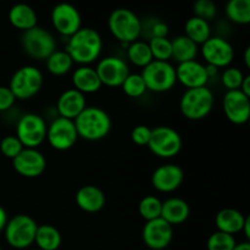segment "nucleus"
Returning a JSON list of instances; mask_svg holds the SVG:
<instances>
[{"mask_svg":"<svg viewBox=\"0 0 250 250\" xmlns=\"http://www.w3.org/2000/svg\"><path fill=\"white\" fill-rule=\"evenodd\" d=\"M78 138L89 142L104 139L111 131V119L104 109L99 106H87L75 120Z\"/></svg>","mask_w":250,"mask_h":250,"instance_id":"2","label":"nucleus"},{"mask_svg":"<svg viewBox=\"0 0 250 250\" xmlns=\"http://www.w3.org/2000/svg\"><path fill=\"white\" fill-rule=\"evenodd\" d=\"M244 62H246V66L247 67H250V48L246 49V51H244Z\"/></svg>","mask_w":250,"mask_h":250,"instance_id":"47","label":"nucleus"},{"mask_svg":"<svg viewBox=\"0 0 250 250\" xmlns=\"http://www.w3.org/2000/svg\"><path fill=\"white\" fill-rule=\"evenodd\" d=\"M34 243L38 250H58L62 243L60 231L51 225H38Z\"/></svg>","mask_w":250,"mask_h":250,"instance_id":"26","label":"nucleus"},{"mask_svg":"<svg viewBox=\"0 0 250 250\" xmlns=\"http://www.w3.org/2000/svg\"><path fill=\"white\" fill-rule=\"evenodd\" d=\"M182 137L175 128L158 126L151 129L148 148L154 155L161 159L175 158L182 150Z\"/></svg>","mask_w":250,"mask_h":250,"instance_id":"9","label":"nucleus"},{"mask_svg":"<svg viewBox=\"0 0 250 250\" xmlns=\"http://www.w3.org/2000/svg\"><path fill=\"white\" fill-rule=\"evenodd\" d=\"M172 45V59L178 63L195 60L198 55V45L188 37L177 36L171 41Z\"/></svg>","mask_w":250,"mask_h":250,"instance_id":"27","label":"nucleus"},{"mask_svg":"<svg viewBox=\"0 0 250 250\" xmlns=\"http://www.w3.org/2000/svg\"><path fill=\"white\" fill-rule=\"evenodd\" d=\"M153 59L156 61H170L172 59V45L171 39L166 38H150L148 42Z\"/></svg>","mask_w":250,"mask_h":250,"instance_id":"33","label":"nucleus"},{"mask_svg":"<svg viewBox=\"0 0 250 250\" xmlns=\"http://www.w3.org/2000/svg\"><path fill=\"white\" fill-rule=\"evenodd\" d=\"M189 214V205L181 198H168L165 202H163L160 217L172 227L175 225H181L187 221Z\"/></svg>","mask_w":250,"mask_h":250,"instance_id":"24","label":"nucleus"},{"mask_svg":"<svg viewBox=\"0 0 250 250\" xmlns=\"http://www.w3.org/2000/svg\"><path fill=\"white\" fill-rule=\"evenodd\" d=\"M37 250H38V249H37Z\"/></svg>","mask_w":250,"mask_h":250,"instance_id":"49","label":"nucleus"},{"mask_svg":"<svg viewBox=\"0 0 250 250\" xmlns=\"http://www.w3.org/2000/svg\"><path fill=\"white\" fill-rule=\"evenodd\" d=\"M151 128L146 125H138L131 132V139L134 144L139 146H146L150 141Z\"/></svg>","mask_w":250,"mask_h":250,"instance_id":"39","label":"nucleus"},{"mask_svg":"<svg viewBox=\"0 0 250 250\" xmlns=\"http://www.w3.org/2000/svg\"><path fill=\"white\" fill-rule=\"evenodd\" d=\"M99 80L106 87H121L124 81L129 75L126 61L119 56H105L100 59L95 67Z\"/></svg>","mask_w":250,"mask_h":250,"instance_id":"14","label":"nucleus"},{"mask_svg":"<svg viewBox=\"0 0 250 250\" xmlns=\"http://www.w3.org/2000/svg\"><path fill=\"white\" fill-rule=\"evenodd\" d=\"M176 70V78L187 89L205 87L209 77L205 71V65L197 60L178 63Z\"/></svg>","mask_w":250,"mask_h":250,"instance_id":"19","label":"nucleus"},{"mask_svg":"<svg viewBox=\"0 0 250 250\" xmlns=\"http://www.w3.org/2000/svg\"><path fill=\"white\" fill-rule=\"evenodd\" d=\"M241 233H244L247 241L249 242V239H250V217L249 216H247V220H246V222H244L243 229H242Z\"/></svg>","mask_w":250,"mask_h":250,"instance_id":"44","label":"nucleus"},{"mask_svg":"<svg viewBox=\"0 0 250 250\" xmlns=\"http://www.w3.org/2000/svg\"><path fill=\"white\" fill-rule=\"evenodd\" d=\"M12 166L22 177L36 178L45 171L46 159L38 149L24 148L12 160Z\"/></svg>","mask_w":250,"mask_h":250,"instance_id":"16","label":"nucleus"},{"mask_svg":"<svg viewBox=\"0 0 250 250\" xmlns=\"http://www.w3.org/2000/svg\"><path fill=\"white\" fill-rule=\"evenodd\" d=\"M161 207H163V202L158 197L146 195L139 202L138 212L142 219L146 220V222L151 221L161 216Z\"/></svg>","mask_w":250,"mask_h":250,"instance_id":"32","label":"nucleus"},{"mask_svg":"<svg viewBox=\"0 0 250 250\" xmlns=\"http://www.w3.org/2000/svg\"><path fill=\"white\" fill-rule=\"evenodd\" d=\"M76 204L84 212L94 214L99 212L105 207V193L99 187L93 185H87L81 187L76 193Z\"/></svg>","mask_w":250,"mask_h":250,"instance_id":"21","label":"nucleus"},{"mask_svg":"<svg viewBox=\"0 0 250 250\" xmlns=\"http://www.w3.org/2000/svg\"><path fill=\"white\" fill-rule=\"evenodd\" d=\"M9 21L15 28L21 31H28L38 23V16L36 10L29 5L20 2L14 5L9 11Z\"/></svg>","mask_w":250,"mask_h":250,"instance_id":"25","label":"nucleus"},{"mask_svg":"<svg viewBox=\"0 0 250 250\" xmlns=\"http://www.w3.org/2000/svg\"><path fill=\"white\" fill-rule=\"evenodd\" d=\"M16 98L14 97L9 87L0 85V112L9 110L15 104Z\"/></svg>","mask_w":250,"mask_h":250,"instance_id":"40","label":"nucleus"},{"mask_svg":"<svg viewBox=\"0 0 250 250\" xmlns=\"http://www.w3.org/2000/svg\"><path fill=\"white\" fill-rule=\"evenodd\" d=\"M205 71H207V75H208V77H209V80L210 78L215 77V76L219 73V68L214 67V66H210V65H205Z\"/></svg>","mask_w":250,"mask_h":250,"instance_id":"45","label":"nucleus"},{"mask_svg":"<svg viewBox=\"0 0 250 250\" xmlns=\"http://www.w3.org/2000/svg\"><path fill=\"white\" fill-rule=\"evenodd\" d=\"M7 220H9V217H7L6 210L0 205V232L4 231L5 226H6L7 224Z\"/></svg>","mask_w":250,"mask_h":250,"instance_id":"43","label":"nucleus"},{"mask_svg":"<svg viewBox=\"0 0 250 250\" xmlns=\"http://www.w3.org/2000/svg\"><path fill=\"white\" fill-rule=\"evenodd\" d=\"M149 31H150V38H166L168 34V27L165 22L155 21L151 23Z\"/></svg>","mask_w":250,"mask_h":250,"instance_id":"41","label":"nucleus"},{"mask_svg":"<svg viewBox=\"0 0 250 250\" xmlns=\"http://www.w3.org/2000/svg\"><path fill=\"white\" fill-rule=\"evenodd\" d=\"M244 73L237 67H226L221 75L222 85L229 90H239L242 82L244 80Z\"/></svg>","mask_w":250,"mask_h":250,"instance_id":"36","label":"nucleus"},{"mask_svg":"<svg viewBox=\"0 0 250 250\" xmlns=\"http://www.w3.org/2000/svg\"><path fill=\"white\" fill-rule=\"evenodd\" d=\"M239 90H241L244 95H247V97L250 98V76L249 75L244 76V80L243 82H242Z\"/></svg>","mask_w":250,"mask_h":250,"instance_id":"42","label":"nucleus"},{"mask_svg":"<svg viewBox=\"0 0 250 250\" xmlns=\"http://www.w3.org/2000/svg\"><path fill=\"white\" fill-rule=\"evenodd\" d=\"M214 93L205 87L187 89L180 100V110L183 116L192 121L205 119L214 107Z\"/></svg>","mask_w":250,"mask_h":250,"instance_id":"4","label":"nucleus"},{"mask_svg":"<svg viewBox=\"0 0 250 250\" xmlns=\"http://www.w3.org/2000/svg\"><path fill=\"white\" fill-rule=\"evenodd\" d=\"M21 45L28 56L45 61L56 50V39L48 29L36 26L22 33Z\"/></svg>","mask_w":250,"mask_h":250,"instance_id":"7","label":"nucleus"},{"mask_svg":"<svg viewBox=\"0 0 250 250\" xmlns=\"http://www.w3.org/2000/svg\"><path fill=\"white\" fill-rule=\"evenodd\" d=\"M193 14H194L193 16L210 22L216 16L217 7L211 0H197L193 4Z\"/></svg>","mask_w":250,"mask_h":250,"instance_id":"37","label":"nucleus"},{"mask_svg":"<svg viewBox=\"0 0 250 250\" xmlns=\"http://www.w3.org/2000/svg\"><path fill=\"white\" fill-rule=\"evenodd\" d=\"M109 31L115 38L121 42L122 45H127L138 41L143 33V23L141 19L132 10L126 7L115 9L107 20Z\"/></svg>","mask_w":250,"mask_h":250,"instance_id":"3","label":"nucleus"},{"mask_svg":"<svg viewBox=\"0 0 250 250\" xmlns=\"http://www.w3.org/2000/svg\"><path fill=\"white\" fill-rule=\"evenodd\" d=\"M122 90L129 98H139L146 94V87L141 73H129L122 83Z\"/></svg>","mask_w":250,"mask_h":250,"instance_id":"34","label":"nucleus"},{"mask_svg":"<svg viewBox=\"0 0 250 250\" xmlns=\"http://www.w3.org/2000/svg\"><path fill=\"white\" fill-rule=\"evenodd\" d=\"M233 250H250V243L248 241L241 242V243H237Z\"/></svg>","mask_w":250,"mask_h":250,"instance_id":"46","label":"nucleus"},{"mask_svg":"<svg viewBox=\"0 0 250 250\" xmlns=\"http://www.w3.org/2000/svg\"><path fill=\"white\" fill-rule=\"evenodd\" d=\"M38 224L33 217L26 214H19L7 220L4 229L5 239L14 249L29 248L34 243Z\"/></svg>","mask_w":250,"mask_h":250,"instance_id":"5","label":"nucleus"},{"mask_svg":"<svg viewBox=\"0 0 250 250\" xmlns=\"http://www.w3.org/2000/svg\"><path fill=\"white\" fill-rule=\"evenodd\" d=\"M202 55L207 65L216 68H226L234 59V49L227 39L222 37H210L202 44Z\"/></svg>","mask_w":250,"mask_h":250,"instance_id":"13","label":"nucleus"},{"mask_svg":"<svg viewBox=\"0 0 250 250\" xmlns=\"http://www.w3.org/2000/svg\"><path fill=\"white\" fill-rule=\"evenodd\" d=\"M45 120L39 115L29 112L20 117L16 125V137L24 148L37 149L46 139Z\"/></svg>","mask_w":250,"mask_h":250,"instance_id":"10","label":"nucleus"},{"mask_svg":"<svg viewBox=\"0 0 250 250\" xmlns=\"http://www.w3.org/2000/svg\"><path fill=\"white\" fill-rule=\"evenodd\" d=\"M225 14L229 21L237 24L250 22V0H229L225 7Z\"/></svg>","mask_w":250,"mask_h":250,"instance_id":"31","label":"nucleus"},{"mask_svg":"<svg viewBox=\"0 0 250 250\" xmlns=\"http://www.w3.org/2000/svg\"><path fill=\"white\" fill-rule=\"evenodd\" d=\"M246 220L247 216L239 210L225 208L220 210L215 216V225L217 231L234 236L236 233H241Z\"/></svg>","mask_w":250,"mask_h":250,"instance_id":"22","label":"nucleus"},{"mask_svg":"<svg viewBox=\"0 0 250 250\" xmlns=\"http://www.w3.org/2000/svg\"><path fill=\"white\" fill-rule=\"evenodd\" d=\"M185 172L176 164H164L151 173V185L160 193H172L182 186Z\"/></svg>","mask_w":250,"mask_h":250,"instance_id":"17","label":"nucleus"},{"mask_svg":"<svg viewBox=\"0 0 250 250\" xmlns=\"http://www.w3.org/2000/svg\"><path fill=\"white\" fill-rule=\"evenodd\" d=\"M85 107H87L85 95L76 90L75 88H70L61 93L56 103V109L60 117L72 120V121Z\"/></svg>","mask_w":250,"mask_h":250,"instance_id":"20","label":"nucleus"},{"mask_svg":"<svg viewBox=\"0 0 250 250\" xmlns=\"http://www.w3.org/2000/svg\"><path fill=\"white\" fill-rule=\"evenodd\" d=\"M237 242L234 236L216 231L208 238V250H233Z\"/></svg>","mask_w":250,"mask_h":250,"instance_id":"35","label":"nucleus"},{"mask_svg":"<svg viewBox=\"0 0 250 250\" xmlns=\"http://www.w3.org/2000/svg\"><path fill=\"white\" fill-rule=\"evenodd\" d=\"M43 83L42 71L33 65H26L15 71L10 80L9 88L16 99L27 100L41 92Z\"/></svg>","mask_w":250,"mask_h":250,"instance_id":"6","label":"nucleus"},{"mask_svg":"<svg viewBox=\"0 0 250 250\" xmlns=\"http://www.w3.org/2000/svg\"><path fill=\"white\" fill-rule=\"evenodd\" d=\"M0 250H1V248H0Z\"/></svg>","mask_w":250,"mask_h":250,"instance_id":"48","label":"nucleus"},{"mask_svg":"<svg viewBox=\"0 0 250 250\" xmlns=\"http://www.w3.org/2000/svg\"><path fill=\"white\" fill-rule=\"evenodd\" d=\"M103 50V39L99 32L90 27H82L67 39L65 51L73 63L89 66L99 59Z\"/></svg>","mask_w":250,"mask_h":250,"instance_id":"1","label":"nucleus"},{"mask_svg":"<svg viewBox=\"0 0 250 250\" xmlns=\"http://www.w3.org/2000/svg\"><path fill=\"white\" fill-rule=\"evenodd\" d=\"M77 139V129L72 120L58 117L49 125L46 129V141L55 150H68L75 146Z\"/></svg>","mask_w":250,"mask_h":250,"instance_id":"12","label":"nucleus"},{"mask_svg":"<svg viewBox=\"0 0 250 250\" xmlns=\"http://www.w3.org/2000/svg\"><path fill=\"white\" fill-rule=\"evenodd\" d=\"M127 58L137 67L144 68L154 60L148 42L136 41L127 46Z\"/></svg>","mask_w":250,"mask_h":250,"instance_id":"30","label":"nucleus"},{"mask_svg":"<svg viewBox=\"0 0 250 250\" xmlns=\"http://www.w3.org/2000/svg\"><path fill=\"white\" fill-rule=\"evenodd\" d=\"M72 84L76 90L82 94L97 93L102 88L97 71L92 66H80L72 73Z\"/></svg>","mask_w":250,"mask_h":250,"instance_id":"23","label":"nucleus"},{"mask_svg":"<svg viewBox=\"0 0 250 250\" xmlns=\"http://www.w3.org/2000/svg\"><path fill=\"white\" fill-rule=\"evenodd\" d=\"M185 36L194 42L197 45H202L211 37V27L205 20L192 16L186 21Z\"/></svg>","mask_w":250,"mask_h":250,"instance_id":"28","label":"nucleus"},{"mask_svg":"<svg viewBox=\"0 0 250 250\" xmlns=\"http://www.w3.org/2000/svg\"><path fill=\"white\" fill-rule=\"evenodd\" d=\"M46 70L53 76H65L72 70L73 61L65 50L56 49L45 60Z\"/></svg>","mask_w":250,"mask_h":250,"instance_id":"29","label":"nucleus"},{"mask_svg":"<svg viewBox=\"0 0 250 250\" xmlns=\"http://www.w3.org/2000/svg\"><path fill=\"white\" fill-rule=\"evenodd\" d=\"M24 149L21 142L19 141L16 136H6L0 142V151L2 155L7 159L14 160L20 153Z\"/></svg>","mask_w":250,"mask_h":250,"instance_id":"38","label":"nucleus"},{"mask_svg":"<svg viewBox=\"0 0 250 250\" xmlns=\"http://www.w3.org/2000/svg\"><path fill=\"white\" fill-rule=\"evenodd\" d=\"M225 116L234 125H244L250 117V98L241 90H229L225 94L224 102Z\"/></svg>","mask_w":250,"mask_h":250,"instance_id":"18","label":"nucleus"},{"mask_svg":"<svg viewBox=\"0 0 250 250\" xmlns=\"http://www.w3.org/2000/svg\"><path fill=\"white\" fill-rule=\"evenodd\" d=\"M141 76L146 83V90L154 93L168 92L177 83L175 67L168 61L153 60L142 68Z\"/></svg>","mask_w":250,"mask_h":250,"instance_id":"8","label":"nucleus"},{"mask_svg":"<svg viewBox=\"0 0 250 250\" xmlns=\"http://www.w3.org/2000/svg\"><path fill=\"white\" fill-rule=\"evenodd\" d=\"M51 24L58 33L70 38L82 28V17L77 7L68 2H60L51 10Z\"/></svg>","mask_w":250,"mask_h":250,"instance_id":"11","label":"nucleus"},{"mask_svg":"<svg viewBox=\"0 0 250 250\" xmlns=\"http://www.w3.org/2000/svg\"><path fill=\"white\" fill-rule=\"evenodd\" d=\"M142 238L149 249L164 250L172 242L173 227L161 217L146 221L142 229Z\"/></svg>","mask_w":250,"mask_h":250,"instance_id":"15","label":"nucleus"}]
</instances>
